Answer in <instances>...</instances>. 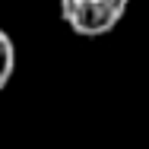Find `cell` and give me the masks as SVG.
I'll return each instance as SVG.
<instances>
[{"instance_id": "1", "label": "cell", "mask_w": 149, "mask_h": 149, "mask_svg": "<svg viewBox=\"0 0 149 149\" xmlns=\"http://www.w3.org/2000/svg\"><path fill=\"white\" fill-rule=\"evenodd\" d=\"M130 0H60V16L83 38H98L118 26Z\"/></svg>"}, {"instance_id": "2", "label": "cell", "mask_w": 149, "mask_h": 149, "mask_svg": "<svg viewBox=\"0 0 149 149\" xmlns=\"http://www.w3.org/2000/svg\"><path fill=\"white\" fill-rule=\"evenodd\" d=\"M13 70H16V45H13L10 32L0 29V92L13 79Z\"/></svg>"}]
</instances>
